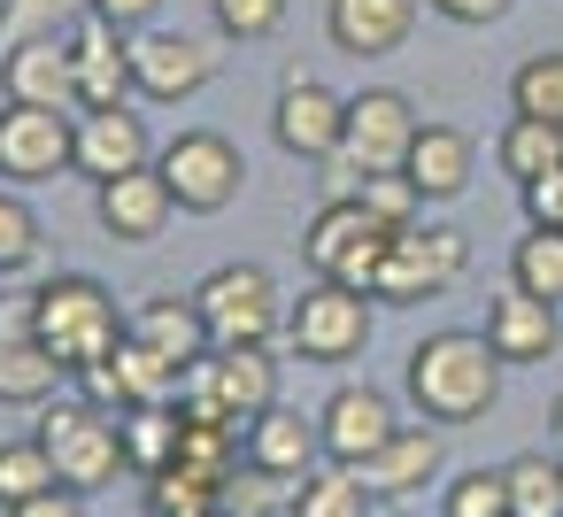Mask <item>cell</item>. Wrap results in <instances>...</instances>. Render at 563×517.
Listing matches in <instances>:
<instances>
[{
	"mask_svg": "<svg viewBox=\"0 0 563 517\" xmlns=\"http://www.w3.org/2000/svg\"><path fill=\"white\" fill-rule=\"evenodd\" d=\"M501 371H509V363L486 348V332L448 324V332H424V340L409 348L401 386H409V402H417L424 425H471V417H486V409L501 402Z\"/></svg>",
	"mask_w": 563,
	"mask_h": 517,
	"instance_id": "6da1fadb",
	"label": "cell"
},
{
	"mask_svg": "<svg viewBox=\"0 0 563 517\" xmlns=\"http://www.w3.org/2000/svg\"><path fill=\"white\" fill-rule=\"evenodd\" d=\"M24 332L78 378V371H93L117 340H124V309H117V294L101 286V278H86V271H63V278H47L40 294H32V317H24Z\"/></svg>",
	"mask_w": 563,
	"mask_h": 517,
	"instance_id": "7a4b0ae2",
	"label": "cell"
},
{
	"mask_svg": "<svg viewBox=\"0 0 563 517\" xmlns=\"http://www.w3.org/2000/svg\"><path fill=\"white\" fill-rule=\"evenodd\" d=\"M40 448H47V463H55V479L70 486V494H101V486H117V471H132L124 463V425H117V409H101V402H47L40 409V432H32Z\"/></svg>",
	"mask_w": 563,
	"mask_h": 517,
	"instance_id": "3957f363",
	"label": "cell"
},
{
	"mask_svg": "<svg viewBox=\"0 0 563 517\" xmlns=\"http://www.w3.org/2000/svg\"><path fill=\"white\" fill-rule=\"evenodd\" d=\"M417 101L394 94V86H363L347 94V132H340V155H332V178L340 194H355L363 178H386L409 163V140H417Z\"/></svg>",
	"mask_w": 563,
	"mask_h": 517,
	"instance_id": "277c9868",
	"label": "cell"
},
{
	"mask_svg": "<svg viewBox=\"0 0 563 517\" xmlns=\"http://www.w3.org/2000/svg\"><path fill=\"white\" fill-rule=\"evenodd\" d=\"M194 309L209 324V348H271L286 332V301L263 263H217L194 286Z\"/></svg>",
	"mask_w": 563,
	"mask_h": 517,
	"instance_id": "5b68a950",
	"label": "cell"
},
{
	"mask_svg": "<svg viewBox=\"0 0 563 517\" xmlns=\"http://www.w3.org/2000/svg\"><path fill=\"white\" fill-rule=\"evenodd\" d=\"M278 402V363H271V348H209L194 371H186V386H178V409L186 417H217V425H255L263 409Z\"/></svg>",
	"mask_w": 563,
	"mask_h": 517,
	"instance_id": "8992f818",
	"label": "cell"
},
{
	"mask_svg": "<svg viewBox=\"0 0 563 517\" xmlns=\"http://www.w3.org/2000/svg\"><path fill=\"white\" fill-rule=\"evenodd\" d=\"M463 271H471V240L455 224H409V232H394V248L371 278V301L378 309H417V301L448 294Z\"/></svg>",
	"mask_w": 563,
	"mask_h": 517,
	"instance_id": "52a82bcc",
	"label": "cell"
},
{
	"mask_svg": "<svg viewBox=\"0 0 563 517\" xmlns=\"http://www.w3.org/2000/svg\"><path fill=\"white\" fill-rule=\"evenodd\" d=\"M386 248H394V232H386L355 194H332V201L309 217V232H301L309 271H317V278H332V286H355V294H371V278H378Z\"/></svg>",
	"mask_w": 563,
	"mask_h": 517,
	"instance_id": "ba28073f",
	"label": "cell"
},
{
	"mask_svg": "<svg viewBox=\"0 0 563 517\" xmlns=\"http://www.w3.org/2000/svg\"><path fill=\"white\" fill-rule=\"evenodd\" d=\"M155 170H163V186H170V201L186 209V217H224L232 201H240V186H247V163H240V147L224 140V132H178V140H163L155 147Z\"/></svg>",
	"mask_w": 563,
	"mask_h": 517,
	"instance_id": "9c48e42d",
	"label": "cell"
},
{
	"mask_svg": "<svg viewBox=\"0 0 563 517\" xmlns=\"http://www.w3.org/2000/svg\"><path fill=\"white\" fill-rule=\"evenodd\" d=\"M286 340H294L301 363H347V355H363L371 348V294L332 286V278L301 286V301L286 309Z\"/></svg>",
	"mask_w": 563,
	"mask_h": 517,
	"instance_id": "30bf717a",
	"label": "cell"
},
{
	"mask_svg": "<svg viewBox=\"0 0 563 517\" xmlns=\"http://www.w3.org/2000/svg\"><path fill=\"white\" fill-rule=\"evenodd\" d=\"M78 155V109H32L0 101V178L9 186H47Z\"/></svg>",
	"mask_w": 563,
	"mask_h": 517,
	"instance_id": "8fae6325",
	"label": "cell"
},
{
	"mask_svg": "<svg viewBox=\"0 0 563 517\" xmlns=\"http://www.w3.org/2000/svg\"><path fill=\"white\" fill-rule=\"evenodd\" d=\"M217 47L209 40H194V32H132V94L140 101H155V109H178V101H194L209 78H217Z\"/></svg>",
	"mask_w": 563,
	"mask_h": 517,
	"instance_id": "7c38bea8",
	"label": "cell"
},
{
	"mask_svg": "<svg viewBox=\"0 0 563 517\" xmlns=\"http://www.w3.org/2000/svg\"><path fill=\"white\" fill-rule=\"evenodd\" d=\"M340 132H347V101L324 86V78H286L278 86V109H271V140L294 155V163H332L340 155Z\"/></svg>",
	"mask_w": 563,
	"mask_h": 517,
	"instance_id": "4fadbf2b",
	"label": "cell"
},
{
	"mask_svg": "<svg viewBox=\"0 0 563 517\" xmlns=\"http://www.w3.org/2000/svg\"><path fill=\"white\" fill-rule=\"evenodd\" d=\"M147 163H155V132H147V117H140L132 101H117V109H78V155H70L78 178L109 186V178L147 170Z\"/></svg>",
	"mask_w": 563,
	"mask_h": 517,
	"instance_id": "5bb4252c",
	"label": "cell"
},
{
	"mask_svg": "<svg viewBox=\"0 0 563 517\" xmlns=\"http://www.w3.org/2000/svg\"><path fill=\"white\" fill-rule=\"evenodd\" d=\"M394 394H378V386H332V402L317 409V432H324V463H363V455H378L386 440H394Z\"/></svg>",
	"mask_w": 563,
	"mask_h": 517,
	"instance_id": "9a60e30c",
	"label": "cell"
},
{
	"mask_svg": "<svg viewBox=\"0 0 563 517\" xmlns=\"http://www.w3.org/2000/svg\"><path fill=\"white\" fill-rule=\"evenodd\" d=\"M70 63H78V109H117L132 101V32L101 24L93 9L70 24Z\"/></svg>",
	"mask_w": 563,
	"mask_h": 517,
	"instance_id": "2e32d148",
	"label": "cell"
},
{
	"mask_svg": "<svg viewBox=\"0 0 563 517\" xmlns=\"http://www.w3.org/2000/svg\"><path fill=\"white\" fill-rule=\"evenodd\" d=\"M440 425H394V440L378 455L355 463V479L371 486V502H417L432 479H440Z\"/></svg>",
	"mask_w": 563,
	"mask_h": 517,
	"instance_id": "e0dca14e",
	"label": "cell"
},
{
	"mask_svg": "<svg viewBox=\"0 0 563 517\" xmlns=\"http://www.w3.org/2000/svg\"><path fill=\"white\" fill-rule=\"evenodd\" d=\"M170 209H178V201H170V186H163L155 163H147V170H124V178H109V186H93V217H101V232L124 240V248L163 240Z\"/></svg>",
	"mask_w": 563,
	"mask_h": 517,
	"instance_id": "ac0fdd59",
	"label": "cell"
},
{
	"mask_svg": "<svg viewBox=\"0 0 563 517\" xmlns=\"http://www.w3.org/2000/svg\"><path fill=\"white\" fill-rule=\"evenodd\" d=\"M409 32H417V0H324V40L355 63L409 47Z\"/></svg>",
	"mask_w": 563,
	"mask_h": 517,
	"instance_id": "d6986e66",
	"label": "cell"
},
{
	"mask_svg": "<svg viewBox=\"0 0 563 517\" xmlns=\"http://www.w3.org/2000/svg\"><path fill=\"white\" fill-rule=\"evenodd\" d=\"M555 340H563L555 301H532L525 286H501V294L486 301V348H494L501 363H548Z\"/></svg>",
	"mask_w": 563,
	"mask_h": 517,
	"instance_id": "ffe728a7",
	"label": "cell"
},
{
	"mask_svg": "<svg viewBox=\"0 0 563 517\" xmlns=\"http://www.w3.org/2000/svg\"><path fill=\"white\" fill-rule=\"evenodd\" d=\"M247 463H255V471H271V479H286V486H301V479L324 463V432H317V417H301V409L271 402V409L247 425Z\"/></svg>",
	"mask_w": 563,
	"mask_h": 517,
	"instance_id": "44dd1931",
	"label": "cell"
},
{
	"mask_svg": "<svg viewBox=\"0 0 563 517\" xmlns=\"http://www.w3.org/2000/svg\"><path fill=\"white\" fill-rule=\"evenodd\" d=\"M0 101H32V109H78V63L70 40H32L0 55Z\"/></svg>",
	"mask_w": 563,
	"mask_h": 517,
	"instance_id": "7402d4cb",
	"label": "cell"
},
{
	"mask_svg": "<svg viewBox=\"0 0 563 517\" xmlns=\"http://www.w3.org/2000/svg\"><path fill=\"white\" fill-rule=\"evenodd\" d=\"M471 170H478V147H471L463 124H417L401 178H409L424 201H455V194H471Z\"/></svg>",
	"mask_w": 563,
	"mask_h": 517,
	"instance_id": "603a6c76",
	"label": "cell"
},
{
	"mask_svg": "<svg viewBox=\"0 0 563 517\" xmlns=\"http://www.w3.org/2000/svg\"><path fill=\"white\" fill-rule=\"evenodd\" d=\"M124 332H132L140 348H155L163 363H178V371H194V363L209 355V324H201L194 294H147V301L124 317Z\"/></svg>",
	"mask_w": 563,
	"mask_h": 517,
	"instance_id": "cb8c5ba5",
	"label": "cell"
},
{
	"mask_svg": "<svg viewBox=\"0 0 563 517\" xmlns=\"http://www.w3.org/2000/svg\"><path fill=\"white\" fill-rule=\"evenodd\" d=\"M117 425H124V463L140 471V479H155L170 455H178V402H140V409H117Z\"/></svg>",
	"mask_w": 563,
	"mask_h": 517,
	"instance_id": "d4e9b609",
	"label": "cell"
},
{
	"mask_svg": "<svg viewBox=\"0 0 563 517\" xmlns=\"http://www.w3.org/2000/svg\"><path fill=\"white\" fill-rule=\"evenodd\" d=\"M494 163H501V178H517V186L548 178V170L563 163V124H540V117H509V124H501V140H494Z\"/></svg>",
	"mask_w": 563,
	"mask_h": 517,
	"instance_id": "484cf974",
	"label": "cell"
},
{
	"mask_svg": "<svg viewBox=\"0 0 563 517\" xmlns=\"http://www.w3.org/2000/svg\"><path fill=\"white\" fill-rule=\"evenodd\" d=\"M70 371L32 340V332H16V340H0V402H16V409H32V402H47L55 386H63Z\"/></svg>",
	"mask_w": 563,
	"mask_h": 517,
	"instance_id": "4316f807",
	"label": "cell"
},
{
	"mask_svg": "<svg viewBox=\"0 0 563 517\" xmlns=\"http://www.w3.org/2000/svg\"><path fill=\"white\" fill-rule=\"evenodd\" d=\"M224 486H232V479H217V471L163 463V471L147 479V509H155V517H209V509H224Z\"/></svg>",
	"mask_w": 563,
	"mask_h": 517,
	"instance_id": "83f0119b",
	"label": "cell"
},
{
	"mask_svg": "<svg viewBox=\"0 0 563 517\" xmlns=\"http://www.w3.org/2000/svg\"><path fill=\"white\" fill-rule=\"evenodd\" d=\"M509 286H525L532 301H555L563 309V232L525 224V240L509 248Z\"/></svg>",
	"mask_w": 563,
	"mask_h": 517,
	"instance_id": "f1b7e54d",
	"label": "cell"
},
{
	"mask_svg": "<svg viewBox=\"0 0 563 517\" xmlns=\"http://www.w3.org/2000/svg\"><path fill=\"white\" fill-rule=\"evenodd\" d=\"M286 517H371V486H363L347 463L309 471V479L286 494Z\"/></svg>",
	"mask_w": 563,
	"mask_h": 517,
	"instance_id": "f546056e",
	"label": "cell"
},
{
	"mask_svg": "<svg viewBox=\"0 0 563 517\" xmlns=\"http://www.w3.org/2000/svg\"><path fill=\"white\" fill-rule=\"evenodd\" d=\"M93 0H0V55L32 47V40H70V24Z\"/></svg>",
	"mask_w": 563,
	"mask_h": 517,
	"instance_id": "4dcf8cb0",
	"label": "cell"
},
{
	"mask_svg": "<svg viewBox=\"0 0 563 517\" xmlns=\"http://www.w3.org/2000/svg\"><path fill=\"white\" fill-rule=\"evenodd\" d=\"M501 486H509V517H563V463L555 455H509Z\"/></svg>",
	"mask_w": 563,
	"mask_h": 517,
	"instance_id": "1f68e13d",
	"label": "cell"
},
{
	"mask_svg": "<svg viewBox=\"0 0 563 517\" xmlns=\"http://www.w3.org/2000/svg\"><path fill=\"white\" fill-rule=\"evenodd\" d=\"M509 117L563 124V47H548V55H525V63L509 70Z\"/></svg>",
	"mask_w": 563,
	"mask_h": 517,
	"instance_id": "d6a6232c",
	"label": "cell"
},
{
	"mask_svg": "<svg viewBox=\"0 0 563 517\" xmlns=\"http://www.w3.org/2000/svg\"><path fill=\"white\" fill-rule=\"evenodd\" d=\"M47 486H63V479H55L40 440H0V509H16V502H32Z\"/></svg>",
	"mask_w": 563,
	"mask_h": 517,
	"instance_id": "836d02e7",
	"label": "cell"
},
{
	"mask_svg": "<svg viewBox=\"0 0 563 517\" xmlns=\"http://www.w3.org/2000/svg\"><path fill=\"white\" fill-rule=\"evenodd\" d=\"M209 16H217V40L263 47V40L286 24V0H209Z\"/></svg>",
	"mask_w": 563,
	"mask_h": 517,
	"instance_id": "e575fe53",
	"label": "cell"
},
{
	"mask_svg": "<svg viewBox=\"0 0 563 517\" xmlns=\"http://www.w3.org/2000/svg\"><path fill=\"white\" fill-rule=\"evenodd\" d=\"M355 201H363V209H371L386 232H409V224H417V209H424V194H417L401 170H386V178H363V186H355Z\"/></svg>",
	"mask_w": 563,
	"mask_h": 517,
	"instance_id": "d590c367",
	"label": "cell"
},
{
	"mask_svg": "<svg viewBox=\"0 0 563 517\" xmlns=\"http://www.w3.org/2000/svg\"><path fill=\"white\" fill-rule=\"evenodd\" d=\"M440 517H509V486H501V471H455L448 479V509Z\"/></svg>",
	"mask_w": 563,
	"mask_h": 517,
	"instance_id": "8d00e7d4",
	"label": "cell"
},
{
	"mask_svg": "<svg viewBox=\"0 0 563 517\" xmlns=\"http://www.w3.org/2000/svg\"><path fill=\"white\" fill-rule=\"evenodd\" d=\"M32 255H40V217H32V201H24V194L0 186V278L24 271Z\"/></svg>",
	"mask_w": 563,
	"mask_h": 517,
	"instance_id": "74e56055",
	"label": "cell"
},
{
	"mask_svg": "<svg viewBox=\"0 0 563 517\" xmlns=\"http://www.w3.org/2000/svg\"><path fill=\"white\" fill-rule=\"evenodd\" d=\"M517 194H525V224H548V232H563V163H555L548 178L517 186Z\"/></svg>",
	"mask_w": 563,
	"mask_h": 517,
	"instance_id": "f35d334b",
	"label": "cell"
},
{
	"mask_svg": "<svg viewBox=\"0 0 563 517\" xmlns=\"http://www.w3.org/2000/svg\"><path fill=\"white\" fill-rule=\"evenodd\" d=\"M432 16H448V24H501L517 0H424Z\"/></svg>",
	"mask_w": 563,
	"mask_h": 517,
	"instance_id": "ab89813d",
	"label": "cell"
},
{
	"mask_svg": "<svg viewBox=\"0 0 563 517\" xmlns=\"http://www.w3.org/2000/svg\"><path fill=\"white\" fill-rule=\"evenodd\" d=\"M93 16L117 24V32H147V24L163 16V0H93Z\"/></svg>",
	"mask_w": 563,
	"mask_h": 517,
	"instance_id": "60d3db41",
	"label": "cell"
},
{
	"mask_svg": "<svg viewBox=\"0 0 563 517\" xmlns=\"http://www.w3.org/2000/svg\"><path fill=\"white\" fill-rule=\"evenodd\" d=\"M9 517H86V494H70V486H47V494H32V502H16Z\"/></svg>",
	"mask_w": 563,
	"mask_h": 517,
	"instance_id": "b9f144b4",
	"label": "cell"
},
{
	"mask_svg": "<svg viewBox=\"0 0 563 517\" xmlns=\"http://www.w3.org/2000/svg\"><path fill=\"white\" fill-rule=\"evenodd\" d=\"M555 432H563V394H555Z\"/></svg>",
	"mask_w": 563,
	"mask_h": 517,
	"instance_id": "7bdbcfd3",
	"label": "cell"
},
{
	"mask_svg": "<svg viewBox=\"0 0 563 517\" xmlns=\"http://www.w3.org/2000/svg\"><path fill=\"white\" fill-rule=\"evenodd\" d=\"M209 517H232V509H209Z\"/></svg>",
	"mask_w": 563,
	"mask_h": 517,
	"instance_id": "ee69618b",
	"label": "cell"
}]
</instances>
